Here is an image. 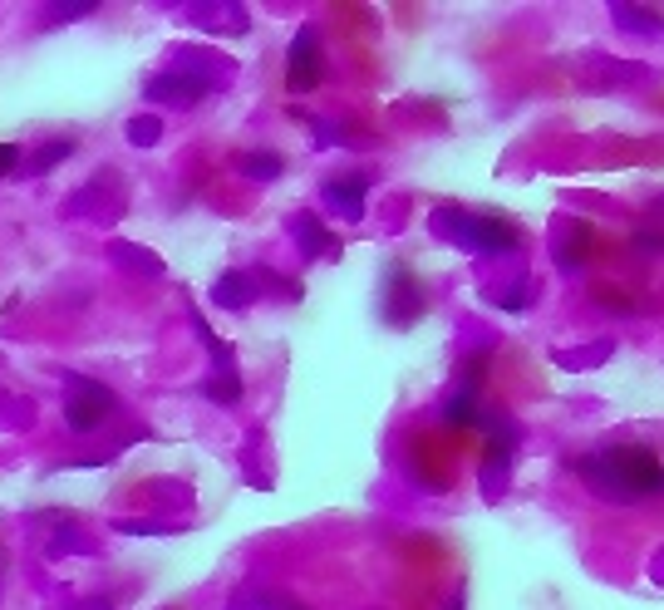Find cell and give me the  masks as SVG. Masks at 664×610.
Masks as SVG:
<instances>
[{
	"instance_id": "obj_21",
	"label": "cell",
	"mask_w": 664,
	"mask_h": 610,
	"mask_svg": "<svg viewBox=\"0 0 664 610\" xmlns=\"http://www.w3.org/2000/svg\"><path fill=\"white\" fill-rule=\"evenodd\" d=\"M15 168H25V158H20V148H15V143H0V178H10Z\"/></svg>"
},
{
	"instance_id": "obj_24",
	"label": "cell",
	"mask_w": 664,
	"mask_h": 610,
	"mask_svg": "<svg viewBox=\"0 0 664 610\" xmlns=\"http://www.w3.org/2000/svg\"><path fill=\"white\" fill-rule=\"evenodd\" d=\"M635 242H640V246H664V232H655V227H645V232H640Z\"/></svg>"
},
{
	"instance_id": "obj_7",
	"label": "cell",
	"mask_w": 664,
	"mask_h": 610,
	"mask_svg": "<svg viewBox=\"0 0 664 610\" xmlns=\"http://www.w3.org/2000/svg\"><path fill=\"white\" fill-rule=\"evenodd\" d=\"M286 84H291V94H310V89L320 84V35H315V25H301L296 40H291Z\"/></svg>"
},
{
	"instance_id": "obj_15",
	"label": "cell",
	"mask_w": 664,
	"mask_h": 610,
	"mask_svg": "<svg viewBox=\"0 0 664 610\" xmlns=\"http://www.w3.org/2000/svg\"><path fill=\"white\" fill-rule=\"evenodd\" d=\"M586 251H591V232H586V227H571V237H566V242H556V266L571 276V271H581Z\"/></svg>"
},
{
	"instance_id": "obj_4",
	"label": "cell",
	"mask_w": 664,
	"mask_h": 610,
	"mask_svg": "<svg viewBox=\"0 0 664 610\" xmlns=\"http://www.w3.org/2000/svg\"><path fill=\"white\" fill-rule=\"evenodd\" d=\"M64 384H69V394H64V424H69V433H94L114 414V394L99 379L64 374Z\"/></svg>"
},
{
	"instance_id": "obj_13",
	"label": "cell",
	"mask_w": 664,
	"mask_h": 610,
	"mask_svg": "<svg viewBox=\"0 0 664 610\" xmlns=\"http://www.w3.org/2000/svg\"><path fill=\"white\" fill-rule=\"evenodd\" d=\"M237 173L256 178V183H276V178L286 173V163H281V153H271V148H256V153H242V158H237Z\"/></svg>"
},
{
	"instance_id": "obj_19",
	"label": "cell",
	"mask_w": 664,
	"mask_h": 610,
	"mask_svg": "<svg viewBox=\"0 0 664 610\" xmlns=\"http://www.w3.org/2000/svg\"><path fill=\"white\" fill-rule=\"evenodd\" d=\"M114 261H128V266H143V276H163V261L158 256H148V251H138V246H114Z\"/></svg>"
},
{
	"instance_id": "obj_12",
	"label": "cell",
	"mask_w": 664,
	"mask_h": 610,
	"mask_svg": "<svg viewBox=\"0 0 664 610\" xmlns=\"http://www.w3.org/2000/svg\"><path fill=\"white\" fill-rule=\"evenodd\" d=\"M443 424L448 428H478L483 424V404H478V394H448L443 399Z\"/></svg>"
},
{
	"instance_id": "obj_5",
	"label": "cell",
	"mask_w": 664,
	"mask_h": 610,
	"mask_svg": "<svg viewBox=\"0 0 664 610\" xmlns=\"http://www.w3.org/2000/svg\"><path fill=\"white\" fill-rule=\"evenodd\" d=\"M483 443H487V497H497V478H507L512 473V453H517V443H522V428L517 419H507V414H483Z\"/></svg>"
},
{
	"instance_id": "obj_8",
	"label": "cell",
	"mask_w": 664,
	"mask_h": 610,
	"mask_svg": "<svg viewBox=\"0 0 664 610\" xmlns=\"http://www.w3.org/2000/svg\"><path fill=\"white\" fill-rule=\"evenodd\" d=\"M369 183H374L369 173H340V178H325V183H320V197H325V207H330L335 217H345V222H360Z\"/></svg>"
},
{
	"instance_id": "obj_18",
	"label": "cell",
	"mask_w": 664,
	"mask_h": 610,
	"mask_svg": "<svg viewBox=\"0 0 664 610\" xmlns=\"http://www.w3.org/2000/svg\"><path fill=\"white\" fill-rule=\"evenodd\" d=\"M158 138H163V119H158V114L128 123V143H133V148H153Z\"/></svg>"
},
{
	"instance_id": "obj_17",
	"label": "cell",
	"mask_w": 664,
	"mask_h": 610,
	"mask_svg": "<svg viewBox=\"0 0 664 610\" xmlns=\"http://www.w3.org/2000/svg\"><path fill=\"white\" fill-rule=\"evenodd\" d=\"M69 153H74V138H50V143L35 148V158L25 163V173H50V168H60Z\"/></svg>"
},
{
	"instance_id": "obj_16",
	"label": "cell",
	"mask_w": 664,
	"mask_h": 610,
	"mask_svg": "<svg viewBox=\"0 0 664 610\" xmlns=\"http://www.w3.org/2000/svg\"><path fill=\"white\" fill-rule=\"evenodd\" d=\"M610 15H615V25H625V30H645V35H664V20L655 15V10H645V5H615Z\"/></svg>"
},
{
	"instance_id": "obj_14",
	"label": "cell",
	"mask_w": 664,
	"mask_h": 610,
	"mask_svg": "<svg viewBox=\"0 0 664 610\" xmlns=\"http://www.w3.org/2000/svg\"><path fill=\"white\" fill-rule=\"evenodd\" d=\"M197 25H227V35H242L246 30V10L242 5H197L192 10Z\"/></svg>"
},
{
	"instance_id": "obj_6",
	"label": "cell",
	"mask_w": 664,
	"mask_h": 610,
	"mask_svg": "<svg viewBox=\"0 0 664 610\" xmlns=\"http://www.w3.org/2000/svg\"><path fill=\"white\" fill-rule=\"evenodd\" d=\"M207 89H212V74L168 69V74H158V79H148V84H143V99H148V104H173V109H187V104L207 99Z\"/></svg>"
},
{
	"instance_id": "obj_10",
	"label": "cell",
	"mask_w": 664,
	"mask_h": 610,
	"mask_svg": "<svg viewBox=\"0 0 664 610\" xmlns=\"http://www.w3.org/2000/svg\"><path fill=\"white\" fill-rule=\"evenodd\" d=\"M256 296H261L256 266H251V271H227V276L212 286V301L222 305V310H246V305H256Z\"/></svg>"
},
{
	"instance_id": "obj_22",
	"label": "cell",
	"mask_w": 664,
	"mask_h": 610,
	"mask_svg": "<svg viewBox=\"0 0 664 610\" xmlns=\"http://www.w3.org/2000/svg\"><path fill=\"white\" fill-rule=\"evenodd\" d=\"M79 15H94V5H50L45 20H79Z\"/></svg>"
},
{
	"instance_id": "obj_2",
	"label": "cell",
	"mask_w": 664,
	"mask_h": 610,
	"mask_svg": "<svg viewBox=\"0 0 664 610\" xmlns=\"http://www.w3.org/2000/svg\"><path fill=\"white\" fill-rule=\"evenodd\" d=\"M433 232L448 237L463 251H483V256H502V251H517L522 232L507 222V217H492V212H463V207H438L433 212Z\"/></svg>"
},
{
	"instance_id": "obj_3",
	"label": "cell",
	"mask_w": 664,
	"mask_h": 610,
	"mask_svg": "<svg viewBox=\"0 0 664 610\" xmlns=\"http://www.w3.org/2000/svg\"><path fill=\"white\" fill-rule=\"evenodd\" d=\"M379 310H384V325H394V330H409V325H419L423 320L428 291H423V281L414 276V266H404V261H389V266H384V296H379Z\"/></svg>"
},
{
	"instance_id": "obj_11",
	"label": "cell",
	"mask_w": 664,
	"mask_h": 610,
	"mask_svg": "<svg viewBox=\"0 0 664 610\" xmlns=\"http://www.w3.org/2000/svg\"><path fill=\"white\" fill-rule=\"evenodd\" d=\"M202 394L212 399V404H237L242 399V374L237 365H217L207 379H202Z\"/></svg>"
},
{
	"instance_id": "obj_23",
	"label": "cell",
	"mask_w": 664,
	"mask_h": 610,
	"mask_svg": "<svg viewBox=\"0 0 664 610\" xmlns=\"http://www.w3.org/2000/svg\"><path fill=\"white\" fill-rule=\"evenodd\" d=\"M497 305H502V310H527V286H512V291H502V296H497Z\"/></svg>"
},
{
	"instance_id": "obj_20",
	"label": "cell",
	"mask_w": 664,
	"mask_h": 610,
	"mask_svg": "<svg viewBox=\"0 0 664 610\" xmlns=\"http://www.w3.org/2000/svg\"><path fill=\"white\" fill-rule=\"evenodd\" d=\"M123 537H173V532H182V527H173V522H119Z\"/></svg>"
},
{
	"instance_id": "obj_25",
	"label": "cell",
	"mask_w": 664,
	"mask_h": 610,
	"mask_svg": "<svg viewBox=\"0 0 664 610\" xmlns=\"http://www.w3.org/2000/svg\"><path fill=\"white\" fill-rule=\"evenodd\" d=\"M448 610H463V591H458V596H453V606H448Z\"/></svg>"
},
{
	"instance_id": "obj_9",
	"label": "cell",
	"mask_w": 664,
	"mask_h": 610,
	"mask_svg": "<svg viewBox=\"0 0 664 610\" xmlns=\"http://www.w3.org/2000/svg\"><path fill=\"white\" fill-rule=\"evenodd\" d=\"M291 237H296L305 261H320V256H335V251H340V242L330 237V227H325L315 212H296V217H291Z\"/></svg>"
},
{
	"instance_id": "obj_1",
	"label": "cell",
	"mask_w": 664,
	"mask_h": 610,
	"mask_svg": "<svg viewBox=\"0 0 664 610\" xmlns=\"http://www.w3.org/2000/svg\"><path fill=\"white\" fill-rule=\"evenodd\" d=\"M576 473L591 488H601L605 497H620V502L664 492V463L645 443H615L605 453H586V458H576Z\"/></svg>"
}]
</instances>
